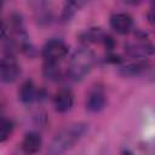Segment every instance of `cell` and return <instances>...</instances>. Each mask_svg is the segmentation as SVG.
<instances>
[{
	"label": "cell",
	"mask_w": 155,
	"mask_h": 155,
	"mask_svg": "<svg viewBox=\"0 0 155 155\" xmlns=\"http://www.w3.org/2000/svg\"><path fill=\"white\" fill-rule=\"evenodd\" d=\"M88 125L85 122H75L62 128L48 144L46 155H63L70 150L87 133Z\"/></svg>",
	"instance_id": "obj_1"
},
{
	"label": "cell",
	"mask_w": 155,
	"mask_h": 155,
	"mask_svg": "<svg viewBox=\"0 0 155 155\" xmlns=\"http://www.w3.org/2000/svg\"><path fill=\"white\" fill-rule=\"evenodd\" d=\"M96 62V57L91 50L87 47L80 48L74 52V54L70 57L67 74L68 76L74 81L82 80L86 75L90 74Z\"/></svg>",
	"instance_id": "obj_2"
},
{
	"label": "cell",
	"mask_w": 155,
	"mask_h": 155,
	"mask_svg": "<svg viewBox=\"0 0 155 155\" xmlns=\"http://www.w3.org/2000/svg\"><path fill=\"white\" fill-rule=\"evenodd\" d=\"M68 52H69V48L64 41L59 39H51L44 45L41 54L46 62L59 63L62 59L67 57Z\"/></svg>",
	"instance_id": "obj_3"
},
{
	"label": "cell",
	"mask_w": 155,
	"mask_h": 155,
	"mask_svg": "<svg viewBox=\"0 0 155 155\" xmlns=\"http://www.w3.org/2000/svg\"><path fill=\"white\" fill-rule=\"evenodd\" d=\"M21 74V67L12 56H4L0 58V80L4 82H13Z\"/></svg>",
	"instance_id": "obj_4"
},
{
	"label": "cell",
	"mask_w": 155,
	"mask_h": 155,
	"mask_svg": "<svg viewBox=\"0 0 155 155\" xmlns=\"http://www.w3.org/2000/svg\"><path fill=\"white\" fill-rule=\"evenodd\" d=\"M105 104H107V96L101 87H94L92 91H90L85 103L86 109L90 113H99L105 108Z\"/></svg>",
	"instance_id": "obj_5"
},
{
	"label": "cell",
	"mask_w": 155,
	"mask_h": 155,
	"mask_svg": "<svg viewBox=\"0 0 155 155\" xmlns=\"http://www.w3.org/2000/svg\"><path fill=\"white\" fill-rule=\"evenodd\" d=\"M110 27L117 34H128L133 28V18L126 12H117L110 17Z\"/></svg>",
	"instance_id": "obj_6"
},
{
	"label": "cell",
	"mask_w": 155,
	"mask_h": 155,
	"mask_svg": "<svg viewBox=\"0 0 155 155\" xmlns=\"http://www.w3.org/2000/svg\"><path fill=\"white\" fill-rule=\"evenodd\" d=\"M74 103V94L69 88H61L53 97V105L56 111L67 113L71 109Z\"/></svg>",
	"instance_id": "obj_7"
},
{
	"label": "cell",
	"mask_w": 155,
	"mask_h": 155,
	"mask_svg": "<svg viewBox=\"0 0 155 155\" xmlns=\"http://www.w3.org/2000/svg\"><path fill=\"white\" fill-rule=\"evenodd\" d=\"M42 147V137L39 132L30 131L25 133L22 140V150L27 155H35Z\"/></svg>",
	"instance_id": "obj_8"
},
{
	"label": "cell",
	"mask_w": 155,
	"mask_h": 155,
	"mask_svg": "<svg viewBox=\"0 0 155 155\" xmlns=\"http://www.w3.org/2000/svg\"><path fill=\"white\" fill-rule=\"evenodd\" d=\"M36 96H38V90L31 80H27L21 85L18 91V97L23 103L34 102L36 99Z\"/></svg>",
	"instance_id": "obj_9"
},
{
	"label": "cell",
	"mask_w": 155,
	"mask_h": 155,
	"mask_svg": "<svg viewBox=\"0 0 155 155\" xmlns=\"http://www.w3.org/2000/svg\"><path fill=\"white\" fill-rule=\"evenodd\" d=\"M149 63L145 59H136L121 68V74L125 76H136L144 73L148 69Z\"/></svg>",
	"instance_id": "obj_10"
},
{
	"label": "cell",
	"mask_w": 155,
	"mask_h": 155,
	"mask_svg": "<svg viewBox=\"0 0 155 155\" xmlns=\"http://www.w3.org/2000/svg\"><path fill=\"white\" fill-rule=\"evenodd\" d=\"M44 74L50 80H58L62 76V70L59 63H50L46 62L44 67Z\"/></svg>",
	"instance_id": "obj_11"
},
{
	"label": "cell",
	"mask_w": 155,
	"mask_h": 155,
	"mask_svg": "<svg viewBox=\"0 0 155 155\" xmlns=\"http://www.w3.org/2000/svg\"><path fill=\"white\" fill-rule=\"evenodd\" d=\"M13 132V122L10 119H0V143L7 140Z\"/></svg>",
	"instance_id": "obj_12"
},
{
	"label": "cell",
	"mask_w": 155,
	"mask_h": 155,
	"mask_svg": "<svg viewBox=\"0 0 155 155\" xmlns=\"http://www.w3.org/2000/svg\"><path fill=\"white\" fill-rule=\"evenodd\" d=\"M6 24L0 19V41L4 39V36H5V34H6Z\"/></svg>",
	"instance_id": "obj_13"
},
{
	"label": "cell",
	"mask_w": 155,
	"mask_h": 155,
	"mask_svg": "<svg viewBox=\"0 0 155 155\" xmlns=\"http://www.w3.org/2000/svg\"><path fill=\"white\" fill-rule=\"evenodd\" d=\"M122 155H133V154H132V151H130V150L126 149V150L122 151Z\"/></svg>",
	"instance_id": "obj_14"
},
{
	"label": "cell",
	"mask_w": 155,
	"mask_h": 155,
	"mask_svg": "<svg viewBox=\"0 0 155 155\" xmlns=\"http://www.w3.org/2000/svg\"><path fill=\"white\" fill-rule=\"evenodd\" d=\"M1 7H2V4H1V2H0V10H1Z\"/></svg>",
	"instance_id": "obj_15"
}]
</instances>
